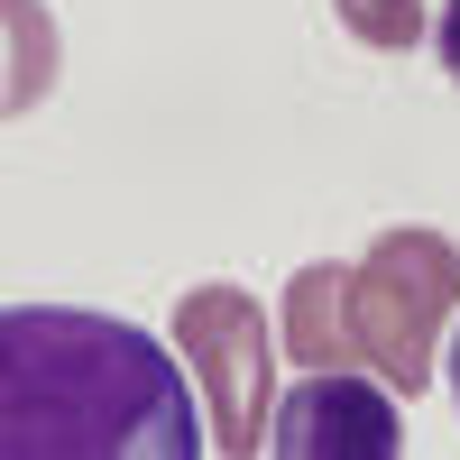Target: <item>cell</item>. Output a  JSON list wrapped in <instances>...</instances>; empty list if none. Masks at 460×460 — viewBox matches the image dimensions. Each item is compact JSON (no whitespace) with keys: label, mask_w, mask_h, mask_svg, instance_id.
Segmentation results:
<instances>
[{"label":"cell","mask_w":460,"mask_h":460,"mask_svg":"<svg viewBox=\"0 0 460 460\" xmlns=\"http://www.w3.org/2000/svg\"><path fill=\"white\" fill-rule=\"evenodd\" d=\"M451 314H460V249L442 230H377L368 258L341 267V359L387 377L396 396L433 387Z\"/></svg>","instance_id":"2"},{"label":"cell","mask_w":460,"mask_h":460,"mask_svg":"<svg viewBox=\"0 0 460 460\" xmlns=\"http://www.w3.org/2000/svg\"><path fill=\"white\" fill-rule=\"evenodd\" d=\"M396 405H405V396L387 387V377L314 368L277 414H267V451H277V460H396V451H405Z\"/></svg>","instance_id":"4"},{"label":"cell","mask_w":460,"mask_h":460,"mask_svg":"<svg viewBox=\"0 0 460 460\" xmlns=\"http://www.w3.org/2000/svg\"><path fill=\"white\" fill-rule=\"evenodd\" d=\"M175 350L203 387V424L230 460H249L267 442V323L240 286H194L175 304Z\"/></svg>","instance_id":"3"},{"label":"cell","mask_w":460,"mask_h":460,"mask_svg":"<svg viewBox=\"0 0 460 460\" xmlns=\"http://www.w3.org/2000/svg\"><path fill=\"white\" fill-rule=\"evenodd\" d=\"M286 350L304 368L341 359V267H304V277L286 286Z\"/></svg>","instance_id":"5"},{"label":"cell","mask_w":460,"mask_h":460,"mask_svg":"<svg viewBox=\"0 0 460 460\" xmlns=\"http://www.w3.org/2000/svg\"><path fill=\"white\" fill-rule=\"evenodd\" d=\"M212 424L138 323L10 304L0 314V451L10 460H194Z\"/></svg>","instance_id":"1"},{"label":"cell","mask_w":460,"mask_h":460,"mask_svg":"<svg viewBox=\"0 0 460 460\" xmlns=\"http://www.w3.org/2000/svg\"><path fill=\"white\" fill-rule=\"evenodd\" d=\"M433 47H442V74L460 84V0H442V19H433Z\"/></svg>","instance_id":"7"},{"label":"cell","mask_w":460,"mask_h":460,"mask_svg":"<svg viewBox=\"0 0 460 460\" xmlns=\"http://www.w3.org/2000/svg\"><path fill=\"white\" fill-rule=\"evenodd\" d=\"M451 405H460V332H451Z\"/></svg>","instance_id":"8"},{"label":"cell","mask_w":460,"mask_h":460,"mask_svg":"<svg viewBox=\"0 0 460 460\" xmlns=\"http://www.w3.org/2000/svg\"><path fill=\"white\" fill-rule=\"evenodd\" d=\"M341 10V28L359 37V47H377V56H405L414 37H424V10L414 0H332Z\"/></svg>","instance_id":"6"}]
</instances>
